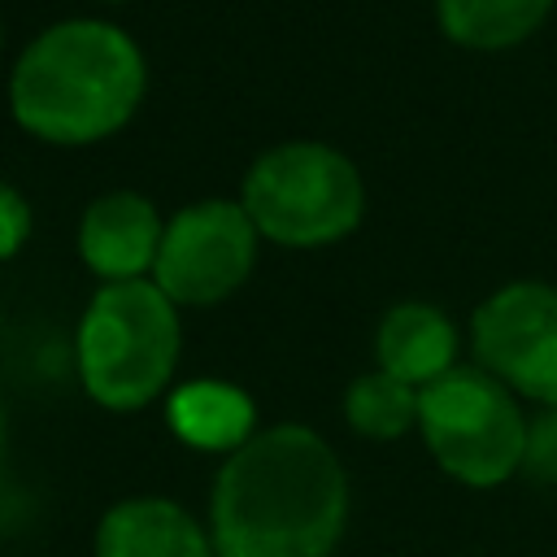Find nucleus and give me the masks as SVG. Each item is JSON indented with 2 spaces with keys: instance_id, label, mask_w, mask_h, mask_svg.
<instances>
[{
  "instance_id": "nucleus-1",
  "label": "nucleus",
  "mask_w": 557,
  "mask_h": 557,
  "mask_svg": "<svg viewBox=\"0 0 557 557\" xmlns=\"http://www.w3.org/2000/svg\"><path fill=\"white\" fill-rule=\"evenodd\" d=\"M348 527V474L300 422L257 431L226 457L209 492L218 557H331Z\"/></svg>"
},
{
  "instance_id": "nucleus-2",
  "label": "nucleus",
  "mask_w": 557,
  "mask_h": 557,
  "mask_svg": "<svg viewBox=\"0 0 557 557\" xmlns=\"http://www.w3.org/2000/svg\"><path fill=\"white\" fill-rule=\"evenodd\" d=\"M148 87L139 44L100 17H65L39 30L9 78L17 126L44 144L78 148L117 135Z\"/></svg>"
},
{
  "instance_id": "nucleus-3",
  "label": "nucleus",
  "mask_w": 557,
  "mask_h": 557,
  "mask_svg": "<svg viewBox=\"0 0 557 557\" xmlns=\"http://www.w3.org/2000/svg\"><path fill=\"white\" fill-rule=\"evenodd\" d=\"M178 305L152 283H104L74 331V366L100 409L135 413L152 405L178 366Z\"/></svg>"
},
{
  "instance_id": "nucleus-4",
  "label": "nucleus",
  "mask_w": 557,
  "mask_h": 557,
  "mask_svg": "<svg viewBox=\"0 0 557 557\" xmlns=\"http://www.w3.org/2000/svg\"><path fill=\"white\" fill-rule=\"evenodd\" d=\"M239 205L261 239L283 248H326L361 226L366 183L339 148L287 139L248 165Z\"/></svg>"
},
{
  "instance_id": "nucleus-5",
  "label": "nucleus",
  "mask_w": 557,
  "mask_h": 557,
  "mask_svg": "<svg viewBox=\"0 0 557 557\" xmlns=\"http://www.w3.org/2000/svg\"><path fill=\"white\" fill-rule=\"evenodd\" d=\"M527 418L483 366H453L418 387V435L435 466L466 487H496L527 461Z\"/></svg>"
},
{
  "instance_id": "nucleus-6",
  "label": "nucleus",
  "mask_w": 557,
  "mask_h": 557,
  "mask_svg": "<svg viewBox=\"0 0 557 557\" xmlns=\"http://www.w3.org/2000/svg\"><path fill=\"white\" fill-rule=\"evenodd\" d=\"M257 226L239 200H196L165 222L152 283L178 309H205L239 292L257 261Z\"/></svg>"
},
{
  "instance_id": "nucleus-7",
  "label": "nucleus",
  "mask_w": 557,
  "mask_h": 557,
  "mask_svg": "<svg viewBox=\"0 0 557 557\" xmlns=\"http://www.w3.org/2000/svg\"><path fill=\"white\" fill-rule=\"evenodd\" d=\"M470 344L509 392L557 409V287L518 278L496 287L470 318Z\"/></svg>"
},
{
  "instance_id": "nucleus-8",
  "label": "nucleus",
  "mask_w": 557,
  "mask_h": 557,
  "mask_svg": "<svg viewBox=\"0 0 557 557\" xmlns=\"http://www.w3.org/2000/svg\"><path fill=\"white\" fill-rule=\"evenodd\" d=\"M165 235V218L144 191L117 187L96 196L78 218V257L104 283L148 278L157 248Z\"/></svg>"
},
{
  "instance_id": "nucleus-9",
  "label": "nucleus",
  "mask_w": 557,
  "mask_h": 557,
  "mask_svg": "<svg viewBox=\"0 0 557 557\" xmlns=\"http://www.w3.org/2000/svg\"><path fill=\"white\" fill-rule=\"evenodd\" d=\"M96 557H218L209 531L170 496H126L96 527Z\"/></svg>"
},
{
  "instance_id": "nucleus-10",
  "label": "nucleus",
  "mask_w": 557,
  "mask_h": 557,
  "mask_svg": "<svg viewBox=\"0 0 557 557\" xmlns=\"http://www.w3.org/2000/svg\"><path fill=\"white\" fill-rule=\"evenodd\" d=\"M457 348H461L457 326L448 322L444 309H435L426 300L392 305L374 335L379 370H387L392 379H400L409 387H426L440 374H448L457 366Z\"/></svg>"
},
{
  "instance_id": "nucleus-11",
  "label": "nucleus",
  "mask_w": 557,
  "mask_h": 557,
  "mask_svg": "<svg viewBox=\"0 0 557 557\" xmlns=\"http://www.w3.org/2000/svg\"><path fill=\"white\" fill-rule=\"evenodd\" d=\"M165 426L178 444L196 453H235L257 435V405L244 387L226 379H191L170 392Z\"/></svg>"
},
{
  "instance_id": "nucleus-12",
  "label": "nucleus",
  "mask_w": 557,
  "mask_h": 557,
  "mask_svg": "<svg viewBox=\"0 0 557 557\" xmlns=\"http://www.w3.org/2000/svg\"><path fill=\"white\" fill-rule=\"evenodd\" d=\"M557 0H435L444 35L474 52H505L531 39Z\"/></svg>"
},
{
  "instance_id": "nucleus-13",
  "label": "nucleus",
  "mask_w": 557,
  "mask_h": 557,
  "mask_svg": "<svg viewBox=\"0 0 557 557\" xmlns=\"http://www.w3.org/2000/svg\"><path fill=\"white\" fill-rule=\"evenodd\" d=\"M344 418L357 435L366 440H400L405 431L418 426V387L392 379L387 370L357 374L344 392Z\"/></svg>"
},
{
  "instance_id": "nucleus-14",
  "label": "nucleus",
  "mask_w": 557,
  "mask_h": 557,
  "mask_svg": "<svg viewBox=\"0 0 557 557\" xmlns=\"http://www.w3.org/2000/svg\"><path fill=\"white\" fill-rule=\"evenodd\" d=\"M535 479L557 483V409H544V418H535L527 426V461H522Z\"/></svg>"
},
{
  "instance_id": "nucleus-15",
  "label": "nucleus",
  "mask_w": 557,
  "mask_h": 557,
  "mask_svg": "<svg viewBox=\"0 0 557 557\" xmlns=\"http://www.w3.org/2000/svg\"><path fill=\"white\" fill-rule=\"evenodd\" d=\"M30 239V205L26 196L0 178V261H9Z\"/></svg>"
},
{
  "instance_id": "nucleus-16",
  "label": "nucleus",
  "mask_w": 557,
  "mask_h": 557,
  "mask_svg": "<svg viewBox=\"0 0 557 557\" xmlns=\"http://www.w3.org/2000/svg\"><path fill=\"white\" fill-rule=\"evenodd\" d=\"M0 453H4V405H0Z\"/></svg>"
},
{
  "instance_id": "nucleus-17",
  "label": "nucleus",
  "mask_w": 557,
  "mask_h": 557,
  "mask_svg": "<svg viewBox=\"0 0 557 557\" xmlns=\"http://www.w3.org/2000/svg\"><path fill=\"white\" fill-rule=\"evenodd\" d=\"M100 4H126V0H100Z\"/></svg>"
},
{
  "instance_id": "nucleus-18",
  "label": "nucleus",
  "mask_w": 557,
  "mask_h": 557,
  "mask_svg": "<svg viewBox=\"0 0 557 557\" xmlns=\"http://www.w3.org/2000/svg\"><path fill=\"white\" fill-rule=\"evenodd\" d=\"M0 48H4V22H0Z\"/></svg>"
}]
</instances>
